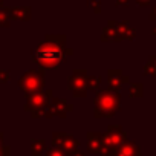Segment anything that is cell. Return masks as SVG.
<instances>
[{
	"instance_id": "cell-7",
	"label": "cell",
	"mask_w": 156,
	"mask_h": 156,
	"mask_svg": "<svg viewBox=\"0 0 156 156\" xmlns=\"http://www.w3.org/2000/svg\"><path fill=\"white\" fill-rule=\"evenodd\" d=\"M3 5V0H0V6H2Z\"/></svg>"
},
{
	"instance_id": "cell-3",
	"label": "cell",
	"mask_w": 156,
	"mask_h": 156,
	"mask_svg": "<svg viewBox=\"0 0 156 156\" xmlns=\"http://www.w3.org/2000/svg\"><path fill=\"white\" fill-rule=\"evenodd\" d=\"M100 5H101V3H100V2H97V0H92V2H90V6L94 8V11H95V12H100V11H101V6H100Z\"/></svg>"
},
{
	"instance_id": "cell-6",
	"label": "cell",
	"mask_w": 156,
	"mask_h": 156,
	"mask_svg": "<svg viewBox=\"0 0 156 156\" xmlns=\"http://www.w3.org/2000/svg\"><path fill=\"white\" fill-rule=\"evenodd\" d=\"M138 2H139V3H147L148 0H138Z\"/></svg>"
},
{
	"instance_id": "cell-2",
	"label": "cell",
	"mask_w": 156,
	"mask_h": 156,
	"mask_svg": "<svg viewBox=\"0 0 156 156\" xmlns=\"http://www.w3.org/2000/svg\"><path fill=\"white\" fill-rule=\"evenodd\" d=\"M11 14H14L19 19H29L31 9L29 8H16V9H11Z\"/></svg>"
},
{
	"instance_id": "cell-4",
	"label": "cell",
	"mask_w": 156,
	"mask_h": 156,
	"mask_svg": "<svg viewBox=\"0 0 156 156\" xmlns=\"http://www.w3.org/2000/svg\"><path fill=\"white\" fill-rule=\"evenodd\" d=\"M0 25H8V20H6V14L0 11Z\"/></svg>"
},
{
	"instance_id": "cell-5",
	"label": "cell",
	"mask_w": 156,
	"mask_h": 156,
	"mask_svg": "<svg viewBox=\"0 0 156 156\" xmlns=\"http://www.w3.org/2000/svg\"><path fill=\"white\" fill-rule=\"evenodd\" d=\"M116 2H118V5H126L127 0H116Z\"/></svg>"
},
{
	"instance_id": "cell-1",
	"label": "cell",
	"mask_w": 156,
	"mask_h": 156,
	"mask_svg": "<svg viewBox=\"0 0 156 156\" xmlns=\"http://www.w3.org/2000/svg\"><path fill=\"white\" fill-rule=\"evenodd\" d=\"M34 58H35V61H38L43 66L54 67V66H57V64L61 63V60H63V51L55 43H44V44L38 46L34 51Z\"/></svg>"
}]
</instances>
